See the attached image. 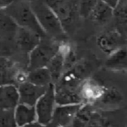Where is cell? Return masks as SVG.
I'll list each match as a JSON object with an SVG mask.
<instances>
[{
  "label": "cell",
  "mask_w": 127,
  "mask_h": 127,
  "mask_svg": "<svg viewBox=\"0 0 127 127\" xmlns=\"http://www.w3.org/2000/svg\"><path fill=\"white\" fill-rule=\"evenodd\" d=\"M30 6L45 34L56 40H66L67 34L52 9L43 0H30Z\"/></svg>",
  "instance_id": "6da1fadb"
},
{
  "label": "cell",
  "mask_w": 127,
  "mask_h": 127,
  "mask_svg": "<svg viewBox=\"0 0 127 127\" xmlns=\"http://www.w3.org/2000/svg\"><path fill=\"white\" fill-rule=\"evenodd\" d=\"M59 20L67 35L73 34L80 19L79 0H43Z\"/></svg>",
  "instance_id": "7a4b0ae2"
},
{
  "label": "cell",
  "mask_w": 127,
  "mask_h": 127,
  "mask_svg": "<svg viewBox=\"0 0 127 127\" xmlns=\"http://www.w3.org/2000/svg\"><path fill=\"white\" fill-rule=\"evenodd\" d=\"M5 11L17 26L29 29L38 34L41 38L47 37V35L40 27L29 1L15 0L5 8Z\"/></svg>",
  "instance_id": "3957f363"
},
{
  "label": "cell",
  "mask_w": 127,
  "mask_h": 127,
  "mask_svg": "<svg viewBox=\"0 0 127 127\" xmlns=\"http://www.w3.org/2000/svg\"><path fill=\"white\" fill-rule=\"evenodd\" d=\"M58 44L42 38L40 43L32 49L28 57V69L32 70L37 68L46 67L50 60L56 54Z\"/></svg>",
  "instance_id": "277c9868"
},
{
  "label": "cell",
  "mask_w": 127,
  "mask_h": 127,
  "mask_svg": "<svg viewBox=\"0 0 127 127\" xmlns=\"http://www.w3.org/2000/svg\"><path fill=\"white\" fill-rule=\"evenodd\" d=\"M55 105L54 84L51 83L48 85L46 91L38 99L34 105L37 122L43 127L49 123Z\"/></svg>",
  "instance_id": "5b68a950"
},
{
  "label": "cell",
  "mask_w": 127,
  "mask_h": 127,
  "mask_svg": "<svg viewBox=\"0 0 127 127\" xmlns=\"http://www.w3.org/2000/svg\"><path fill=\"white\" fill-rule=\"evenodd\" d=\"M82 105H56L49 123L44 127H64L70 126L75 114Z\"/></svg>",
  "instance_id": "8992f818"
},
{
  "label": "cell",
  "mask_w": 127,
  "mask_h": 127,
  "mask_svg": "<svg viewBox=\"0 0 127 127\" xmlns=\"http://www.w3.org/2000/svg\"><path fill=\"white\" fill-rule=\"evenodd\" d=\"M42 38L36 33L22 27H17L14 41L17 49L23 55L29 57V53L40 43Z\"/></svg>",
  "instance_id": "52a82bcc"
},
{
  "label": "cell",
  "mask_w": 127,
  "mask_h": 127,
  "mask_svg": "<svg viewBox=\"0 0 127 127\" xmlns=\"http://www.w3.org/2000/svg\"><path fill=\"white\" fill-rule=\"evenodd\" d=\"M125 38V35L115 29L100 34L96 38V43L104 53L110 55L123 46L126 43Z\"/></svg>",
  "instance_id": "ba28073f"
},
{
  "label": "cell",
  "mask_w": 127,
  "mask_h": 127,
  "mask_svg": "<svg viewBox=\"0 0 127 127\" xmlns=\"http://www.w3.org/2000/svg\"><path fill=\"white\" fill-rule=\"evenodd\" d=\"M104 90V86L90 78L85 79L79 86V92L84 104H95L102 96Z\"/></svg>",
  "instance_id": "9c48e42d"
},
{
  "label": "cell",
  "mask_w": 127,
  "mask_h": 127,
  "mask_svg": "<svg viewBox=\"0 0 127 127\" xmlns=\"http://www.w3.org/2000/svg\"><path fill=\"white\" fill-rule=\"evenodd\" d=\"M47 87L38 86L28 81L19 85L17 87L19 94V103L34 106L38 99L46 91Z\"/></svg>",
  "instance_id": "30bf717a"
},
{
  "label": "cell",
  "mask_w": 127,
  "mask_h": 127,
  "mask_svg": "<svg viewBox=\"0 0 127 127\" xmlns=\"http://www.w3.org/2000/svg\"><path fill=\"white\" fill-rule=\"evenodd\" d=\"M54 88L56 105L84 104L80 96L79 88H70L59 85H54Z\"/></svg>",
  "instance_id": "8fae6325"
},
{
  "label": "cell",
  "mask_w": 127,
  "mask_h": 127,
  "mask_svg": "<svg viewBox=\"0 0 127 127\" xmlns=\"http://www.w3.org/2000/svg\"><path fill=\"white\" fill-rule=\"evenodd\" d=\"M20 68L9 58L0 55V86L14 85V79Z\"/></svg>",
  "instance_id": "7c38bea8"
},
{
  "label": "cell",
  "mask_w": 127,
  "mask_h": 127,
  "mask_svg": "<svg viewBox=\"0 0 127 127\" xmlns=\"http://www.w3.org/2000/svg\"><path fill=\"white\" fill-rule=\"evenodd\" d=\"M19 104V94L14 85L0 86V109H14Z\"/></svg>",
  "instance_id": "4fadbf2b"
},
{
  "label": "cell",
  "mask_w": 127,
  "mask_h": 127,
  "mask_svg": "<svg viewBox=\"0 0 127 127\" xmlns=\"http://www.w3.org/2000/svg\"><path fill=\"white\" fill-rule=\"evenodd\" d=\"M14 117L18 127L37 122L34 106L19 103L14 108Z\"/></svg>",
  "instance_id": "5bb4252c"
},
{
  "label": "cell",
  "mask_w": 127,
  "mask_h": 127,
  "mask_svg": "<svg viewBox=\"0 0 127 127\" xmlns=\"http://www.w3.org/2000/svg\"><path fill=\"white\" fill-rule=\"evenodd\" d=\"M17 27L5 9L0 10V40H14Z\"/></svg>",
  "instance_id": "9a60e30c"
},
{
  "label": "cell",
  "mask_w": 127,
  "mask_h": 127,
  "mask_svg": "<svg viewBox=\"0 0 127 127\" xmlns=\"http://www.w3.org/2000/svg\"><path fill=\"white\" fill-rule=\"evenodd\" d=\"M113 11V8L101 0H99L88 17L98 25H104L112 18Z\"/></svg>",
  "instance_id": "2e32d148"
},
{
  "label": "cell",
  "mask_w": 127,
  "mask_h": 127,
  "mask_svg": "<svg viewBox=\"0 0 127 127\" xmlns=\"http://www.w3.org/2000/svg\"><path fill=\"white\" fill-rule=\"evenodd\" d=\"M126 49L123 46L108 55V58L105 62V66L110 70L119 71L126 69Z\"/></svg>",
  "instance_id": "e0dca14e"
},
{
  "label": "cell",
  "mask_w": 127,
  "mask_h": 127,
  "mask_svg": "<svg viewBox=\"0 0 127 127\" xmlns=\"http://www.w3.org/2000/svg\"><path fill=\"white\" fill-rule=\"evenodd\" d=\"M46 67L51 76L52 83L55 85L60 79L61 75L64 73V58L60 53L56 52V54L50 60Z\"/></svg>",
  "instance_id": "ac0fdd59"
},
{
  "label": "cell",
  "mask_w": 127,
  "mask_h": 127,
  "mask_svg": "<svg viewBox=\"0 0 127 127\" xmlns=\"http://www.w3.org/2000/svg\"><path fill=\"white\" fill-rule=\"evenodd\" d=\"M27 81L43 87H47L52 83L51 76L46 67H41L29 70L27 75Z\"/></svg>",
  "instance_id": "d6986e66"
},
{
  "label": "cell",
  "mask_w": 127,
  "mask_h": 127,
  "mask_svg": "<svg viewBox=\"0 0 127 127\" xmlns=\"http://www.w3.org/2000/svg\"><path fill=\"white\" fill-rule=\"evenodd\" d=\"M93 104L85 103L81 105L79 109L75 114L72 123L70 124L71 127H85L88 123L91 116L94 111Z\"/></svg>",
  "instance_id": "ffe728a7"
},
{
  "label": "cell",
  "mask_w": 127,
  "mask_h": 127,
  "mask_svg": "<svg viewBox=\"0 0 127 127\" xmlns=\"http://www.w3.org/2000/svg\"><path fill=\"white\" fill-rule=\"evenodd\" d=\"M123 100V94L114 88H105L101 98L96 102L105 106H115Z\"/></svg>",
  "instance_id": "44dd1931"
},
{
  "label": "cell",
  "mask_w": 127,
  "mask_h": 127,
  "mask_svg": "<svg viewBox=\"0 0 127 127\" xmlns=\"http://www.w3.org/2000/svg\"><path fill=\"white\" fill-rule=\"evenodd\" d=\"M0 127H18L14 117V109H0Z\"/></svg>",
  "instance_id": "7402d4cb"
},
{
  "label": "cell",
  "mask_w": 127,
  "mask_h": 127,
  "mask_svg": "<svg viewBox=\"0 0 127 127\" xmlns=\"http://www.w3.org/2000/svg\"><path fill=\"white\" fill-rule=\"evenodd\" d=\"M85 127H110V122L100 113L94 111Z\"/></svg>",
  "instance_id": "603a6c76"
},
{
  "label": "cell",
  "mask_w": 127,
  "mask_h": 127,
  "mask_svg": "<svg viewBox=\"0 0 127 127\" xmlns=\"http://www.w3.org/2000/svg\"><path fill=\"white\" fill-rule=\"evenodd\" d=\"M99 0H79V13L81 18L88 17Z\"/></svg>",
  "instance_id": "cb8c5ba5"
},
{
  "label": "cell",
  "mask_w": 127,
  "mask_h": 127,
  "mask_svg": "<svg viewBox=\"0 0 127 127\" xmlns=\"http://www.w3.org/2000/svg\"><path fill=\"white\" fill-rule=\"evenodd\" d=\"M101 1H102L105 4L109 5L111 8L114 9L117 7V5H118L120 0H101Z\"/></svg>",
  "instance_id": "d4e9b609"
},
{
  "label": "cell",
  "mask_w": 127,
  "mask_h": 127,
  "mask_svg": "<svg viewBox=\"0 0 127 127\" xmlns=\"http://www.w3.org/2000/svg\"><path fill=\"white\" fill-rule=\"evenodd\" d=\"M14 1L15 0H0V10L6 8Z\"/></svg>",
  "instance_id": "484cf974"
},
{
  "label": "cell",
  "mask_w": 127,
  "mask_h": 127,
  "mask_svg": "<svg viewBox=\"0 0 127 127\" xmlns=\"http://www.w3.org/2000/svg\"><path fill=\"white\" fill-rule=\"evenodd\" d=\"M21 127H43V126L40 124H39L37 122H34V123H32L25 125V126H21Z\"/></svg>",
  "instance_id": "4316f807"
},
{
  "label": "cell",
  "mask_w": 127,
  "mask_h": 127,
  "mask_svg": "<svg viewBox=\"0 0 127 127\" xmlns=\"http://www.w3.org/2000/svg\"><path fill=\"white\" fill-rule=\"evenodd\" d=\"M64 127H71L70 126H64Z\"/></svg>",
  "instance_id": "83f0119b"
},
{
  "label": "cell",
  "mask_w": 127,
  "mask_h": 127,
  "mask_svg": "<svg viewBox=\"0 0 127 127\" xmlns=\"http://www.w3.org/2000/svg\"><path fill=\"white\" fill-rule=\"evenodd\" d=\"M26 1H30V0H26Z\"/></svg>",
  "instance_id": "f1b7e54d"
}]
</instances>
